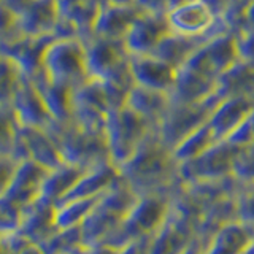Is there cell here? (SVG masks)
<instances>
[{
  "instance_id": "cell-25",
  "label": "cell",
  "mask_w": 254,
  "mask_h": 254,
  "mask_svg": "<svg viewBox=\"0 0 254 254\" xmlns=\"http://www.w3.org/2000/svg\"><path fill=\"white\" fill-rule=\"evenodd\" d=\"M38 89L45 105L50 111L56 124H67L71 121V108H73V87L56 83L46 78L43 73L30 79Z\"/></svg>"
},
{
  "instance_id": "cell-32",
  "label": "cell",
  "mask_w": 254,
  "mask_h": 254,
  "mask_svg": "<svg viewBox=\"0 0 254 254\" xmlns=\"http://www.w3.org/2000/svg\"><path fill=\"white\" fill-rule=\"evenodd\" d=\"M43 254H78L84 245L81 227L56 229L38 245Z\"/></svg>"
},
{
  "instance_id": "cell-33",
  "label": "cell",
  "mask_w": 254,
  "mask_h": 254,
  "mask_svg": "<svg viewBox=\"0 0 254 254\" xmlns=\"http://www.w3.org/2000/svg\"><path fill=\"white\" fill-rule=\"evenodd\" d=\"M22 78L18 67L0 56V107L11 105Z\"/></svg>"
},
{
  "instance_id": "cell-35",
  "label": "cell",
  "mask_w": 254,
  "mask_h": 254,
  "mask_svg": "<svg viewBox=\"0 0 254 254\" xmlns=\"http://www.w3.org/2000/svg\"><path fill=\"white\" fill-rule=\"evenodd\" d=\"M22 218V208L11 202L10 198L0 197V238L6 237L19 229Z\"/></svg>"
},
{
  "instance_id": "cell-18",
  "label": "cell",
  "mask_w": 254,
  "mask_h": 254,
  "mask_svg": "<svg viewBox=\"0 0 254 254\" xmlns=\"http://www.w3.org/2000/svg\"><path fill=\"white\" fill-rule=\"evenodd\" d=\"M143 10L137 5H110L102 3L97 13V18L92 26V35L110 38V40H124L127 32L132 27L135 19L138 18Z\"/></svg>"
},
{
  "instance_id": "cell-12",
  "label": "cell",
  "mask_w": 254,
  "mask_h": 254,
  "mask_svg": "<svg viewBox=\"0 0 254 254\" xmlns=\"http://www.w3.org/2000/svg\"><path fill=\"white\" fill-rule=\"evenodd\" d=\"M172 32L167 13L141 11L124 37V46L129 56L153 54L157 45Z\"/></svg>"
},
{
  "instance_id": "cell-48",
  "label": "cell",
  "mask_w": 254,
  "mask_h": 254,
  "mask_svg": "<svg viewBox=\"0 0 254 254\" xmlns=\"http://www.w3.org/2000/svg\"><path fill=\"white\" fill-rule=\"evenodd\" d=\"M242 254H254V242L248 246V248H246Z\"/></svg>"
},
{
  "instance_id": "cell-42",
  "label": "cell",
  "mask_w": 254,
  "mask_h": 254,
  "mask_svg": "<svg viewBox=\"0 0 254 254\" xmlns=\"http://www.w3.org/2000/svg\"><path fill=\"white\" fill-rule=\"evenodd\" d=\"M148 240H140V242H133V243L126 245L124 248H121V254H146L148 253Z\"/></svg>"
},
{
  "instance_id": "cell-36",
  "label": "cell",
  "mask_w": 254,
  "mask_h": 254,
  "mask_svg": "<svg viewBox=\"0 0 254 254\" xmlns=\"http://www.w3.org/2000/svg\"><path fill=\"white\" fill-rule=\"evenodd\" d=\"M237 219L254 227V183L243 185L235 195Z\"/></svg>"
},
{
  "instance_id": "cell-41",
  "label": "cell",
  "mask_w": 254,
  "mask_h": 254,
  "mask_svg": "<svg viewBox=\"0 0 254 254\" xmlns=\"http://www.w3.org/2000/svg\"><path fill=\"white\" fill-rule=\"evenodd\" d=\"M78 254H121V250L115 248V246L108 243H95L83 246Z\"/></svg>"
},
{
  "instance_id": "cell-14",
  "label": "cell",
  "mask_w": 254,
  "mask_h": 254,
  "mask_svg": "<svg viewBox=\"0 0 254 254\" xmlns=\"http://www.w3.org/2000/svg\"><path fill=\"white\" fill-rule=\"evenodd\" d=\"M53 38L18 35L0 45V56L13 62L24 78L32 79L42 73L43 54Z\"/></svg>"
},
{
  "instance_id": "cell-29",
  "label": "cell",
  "mask_w": 254,
  "mask_h": 254,
  "mask_svg": "<svg viewBox=\"0 0 254 254\" xmlns=\"http://www.w3.org/2000/svg\"><path fill=\"white\" fill-rule=\"evenodd\" d=\"M216 95L219 99L248 97L254 99V67L238 61L218 78Z\"/></svg>"
},
{
  "instance_id": "cell-15",
  "label": "cell",
  "mask_w": 254,
  "mask_h": 254,
  "mask_svg": "<svg viewBox=\"0 0 254 254\" xmlns=\"http://www.w3.org/2000/svg\"><path fill=\"white\" fill-rule=\"evenodd\" d=\"M129 68L135 86L170 94L177 79V68L153 54L129 56Z\"/></svg>"
},
{
  "instance_id": "cell-7",
  "label": "cell",
  "mask_w": 254,
  "mask_h": 254,
  "mask_svg": "<svg viewBox=\"0 0 254 254\" xmlns=\"http://www.w3.org/2000/svg\"><path fill=\"white\" fill-rule=\"evenodd\" d=\"M218 102V95L198 103H177L172 100L169 111L156 127V135L173 151L188 135L208 123Z\"/></svg>"
},
{
  "instance_id": "cell-45",
  "label": "cell",
  "mask_w": 254,
  "mask_h": 254,
  "mask_svg": "<svg viewBox=\"0 0 254 254\" xmlns=\"http://www.w3.org/2000/svg\"><path fill=\"white\" fill-rule=\"evenodd\" d=\"M202 250H203V242L202 240H197L194 245H190L189 248L183 253V254H202Z\"/></svg>"
},
{
  "instance_id": "cell-30",
  "label": "cell",
  "mask_w": 254,
  "mask_h": 254,
  "mask_svg": "<svg viewBox=\"0 0 254 254\" xmlns=\"http://www.w3.org/2000/svg\"><path fill=\"white\" fill-rule=\"evenodd\" d=\"M221 141L214 132L211 130V127L206 123L205 126H202L200 129H197L195 132H192L190 135L183 140L178 146H175L173 149V156L178 161V164H185L192 161V159L198 157L200 154H203L206 149H210L214 143Z\"/></svg>"
},
{
  "instance_id": "cell-8",
  "label": "cell",
  "mask_w": 254,
  "mask_h": 254,
  "mask_svg": "<svg viewBox=\"0 0 254 254\" xmlns=\"http://www.w3.org/2000/svg\"><path fill=\"white\" fill-rule=\"evenodd\" d=\"M242 148L227 140H221L192 161L180 164V177L183 185H194L234 177L235 164Z\"/></svg>"
},
{
  "instance_id": "cell-10",
  "label": "cell",
  "mask_w": 254,
  "mask_h": 254,
  "mask_svg": "<svg viewBox=\"0 0 254 254\" xmlns=\"http://www.w3.org/2000/svg\"><path fill=\"white\" fill-rule=\"evenodd\" d=\"M172 32L189 37H211L229 30L227 24L218 19L202 0L167 11Z\"/></svg>"
},
{
  "instance_id": "cell-3",
  "label": "cell",
  "mask_w": 254,
  "mask_h": 254,
  "mask_svg": "<svg viewBox=\"0 0 254 254\" xmlns=\"http://www.w3.org/2000/svg\"><path fill=\"white\" fill-rule=\"evenodd\" d=\"M137 197L138 195L126 185L123 178L115 186H111L105 194H102L91 210L89 216L79 226L84 245L105 243L116 232Z\"/></svg>"
},
{
  "instance_id": "cell-17",
  "label": "cell",
  "mask_w": 254,
  "mask_h": 254,
  "mask_svg": "<svg viewBox=\"0 0 254 254\" xmlns=\"http://www.w3.org/2000/svg\"><path fill=\"white\" fill-rule=\"evenodd\" d=\"M254 108V99L227 97L219 99L208 119V126L219 140H227L238 127L248 121Z\"/></svg>"
},
{
  "instance_id": "cell-2",
  "label": "cell",
  "mask_w": 254,
  "mask_h": 254,
  "mask_svg": "<svg viewBox=\"0 0 254 254\" xmlns=\"http://www.w3.org/2000/svg\"><path fill=\"white\" fill-rule=\"evenodd\" d=\"M173 197L175 194L138 195L116 232L105 243L121 250L129 243L151 238L169 218Z\"/></svg>"
},
{
  "instance_id": "cell-20",
  "label": "cell",
  "mask_w": 254,
  "mask_h": 254,
  "mask_svg": "<svg viewBox=\"0 0 254 254\" xmlns=\"http://www.w3.org/2000/svg\"><path fill=\"white\" fill-rule=\"evenodd\" d=\"M59 22L56 0H32L18 18V32L26 37H54Z\"/></svg>"
},
{
  "instance_id": "cell-22",
  "label": "cell",
  "mask_w": 254,
  "mask_h": 254,
  "mask_svg": "<svg viewBox=\"0 0 254 254\" xmlns=\"http://www.w3.org/2000/svg\"><path fill=\"white\" fill-rule=\"evenodd\" d=\"M254 242V227L234 219L203 243L202 254H242Z\"/></svg>"
},
{
  "instance_id": "cell-13",
  "label": "cell",
  "mask_w": 254,
  "mask_h": 254,
  "mask_svg": "<svg viewBox=\"0 0 254 254\" xmlns=\"http://www.w3.org/2000/svg\"><path fill=\"white\" fill-rule=\"evenodd\" d=\"M86 67L89 79H103L129 59L123 40H110L91 35L83 40Z\"/></svg>"
},
{
  "instance_id": "cell-24",
  "label": "cell",
  "mask_w": 254,
  "mask_h": 254,
  "mask_svg": "<svg viewBox=\"0 0 254 254\" xmlns=\"http://www.w3.org/2000/svg\"><path fill=\"white\" fill-rule=\"evenodd\" d=\"M216 79L205 76L192 68L181 67L177 70V79L170 97L177 103H198L208 100L216 95Z\"/></svg>"
},
{
  "instance_id": "cell-1",
  "label": "cell",
  "mask_w": 254,
  "mask_h": 254,
  "mask_svg": "<svg viewBox=\"0 0 254 254\" xmlns=\"http://www.w3.org/2000/svg\"><path fill=\"white\" fill-rule=\"evenodd\" d=\"M118 169L123 181L137 195L177 194L183 186L180 164L173 151L159 140L156 130Z\"/></svg>"
},
{
  "instance_id": "cell-43",
  "label": "cell",
  "mask_w": 254,
  "mask_h": 254,
  "mask_svg": "<svg viewBox=\"0 0 254 254\" xmlns=\"http://www.w3.org/2000/svg\"><path fill=\"white\" fill-rule=\"evenodd\" d=\"M248 30H254V0L250 3L248 10H246V13L243 16L242 29H240V32H238V34H242V32H248Z\"/></svg>"
},
{
  "instance_id": "cell-16",
  "label": "cell",
  "mask_w": 254,
  "mask_h": 254,
  "mask_svg": "<svg viewBox=\"0 0 254 254\" xmlns=\"http://www.w3.org/2000/svg\"><path fill=\"white\" fill-rule=\"evenodd\" d=\"M11 108L19 126L22 127L48 129L54 123L38 89L27 78H22L13 97Z\"/></svg>"
},
{
  "instance_id": "cell-11",
  "label": "cell",
  "mask_w": 254,
  "mask_h": 254,
  "mask_svg": "<svg viewBox=\"0 0 254 254\" xmlns=\"http://www.w3.org/2000/svg\"><path fill=\"white\" fill-rule=\"evenodd\" d=\"M11 156L16 161H34L46 170H53L64 164L61 151L54 137L48 129L37 127H19Z\"/></svg>"
},
{
  "instance_id": "cell-6",
  "label": "cell",
  "mask_w": 254,
  "mask_h": 254,
  "mask_svg": "<svg viewBox=\"0 0 254 254\" xmlns=\"http://www.w3.org/2000/svg\"><path fill=\"white\" fill-rule=\"evenodd\" d=\"M42 73L56 83L75 87L89 79L86 67V51L81 38H53L48 43Z\"/></svg>"
},
{
  "instance_id": "cell-34",
  "label": "cell",
  "mask_w": 254,
  "mask_h": 254,
  "mask_svg": "<svg viewBox=\"0 0 254 254\" xmlns=\"http://www.w3.org/2000/svg\"><path fill=\"white\" fill-rule=\"evenodd\" d=\"M19 127L11 105L0 107V154H11Z\"/></svg>"
},
{
  "instance_id": "cell-50",
  "label": "cell",
  "mask_w": 254,
  "mask_h": 254,
  "mask_svg": "<svg viewBox=\"0 0 254 254\" xmlns=\"http://www.w3.org/2000/svg\"><path fill=\"white\" fill-rule=\"evenodd\" d=\"M0 254H8V253H6V250L3 248V245H2V242H0Z\"/></svg>"
},
{
  "instance_id": "cell-5",
  "label": "cell",
  "mask_w": 254,
  "mask_h": 254,
  "mask_svg": "<svg viewBox=\"0 0 254 254\" xmlns=\"http://www.w3.org/2000/svg\"><path fill=\"white\" fill-rule=\"evenodd\" d=\"M48 130L58 143L64 162L87 169L99 162L110 161L103 132L83 129L71 121L67 124L53 123Z\"/></svg>"
},
{
  "instance_id": "cell-19",
  "label": "cell",
  "mask_w": 254,
  "mask_h": 254,
  "mask_svg": "<svg viewBox=\"0 0 254 254\" xmlns=\"http://www.w3.org/2000/svg\"><path fill=\"white\" fill-rule=\"evenodd\" d=\"M46 173L48 170L43 169L42 165L35 164L34 161H29V159L19 161L10 183V188L5 192V197H8L11 202L19 205L24 210L27 205L35 202L40 197Z\"/></svg>"
},
{
  "instance_id": "cell-23",
  "label": "cell",
  "mask_w": 254,
  "mask_h": 254,
  "mask_svg": "<svg viewBox=\"0 0 254 254\" xmlns=\"http://www.w3.org/2000/svg\"><path fill=\"white\" fill-rule=\"evenodd\" d=\"M56 227V206L42 198H37L22 210V218L18 232L29 243L40 245L50 237Z\"/></svg>"
},
{
  "instance_id": "cell-26",
  "label": "cell",
  "mask_w": 254,
  "mask_h": 254,
  "mask_svg": "<svg viewBox=\"0 0 254 254\" xmlns=\"http://www.w3.org/2000/svg\"><path fill=\"white\" fill-rule=\"evenodd\" d=\"M172 105V97L170 94L154 91V89H146V87L135 86L130 89L129 95H127L126 107L135 111L138 116L154 126L161 123V119L165 116Z\"/></svg>"
},
{
  "instance_id": "cell-4",
  "label": "cell",
  "mask_w": 254,
  "mask_h": 254,
  "mask_svg": "<svg viewBox=\"0 0 254 254\" xmlns=\"http://www.w3.org/2000/svg\"><path fill=\"white\" fill-rule=\"evenodd\" d=\"M154 130V126L126 105L110 110L103 126L108 159L116 167L123 165Z\"/></svg>"
},
{
  "instance_id": "cell-44",
  "label": "cell",
  "mask_w": 254,
  "mask_h": 254,
  "mask_svg": "<svg viewBox=\"0 0 254 254\" xmlns=\"http://www.w3.org/2000/svg\"><path fill=\"white\" fill-rule=\"evenodd\" d=\"M14 254H43L42 248H40L38 245H27V246H24L22 250H19L18 253H14Z\"/></svg>"
},
{
  "instance_id": "cell-46",
  "label": "cell",
  "mask_w": 254,
  "mask_h": 254,
  "mask_svg": "<svg viewBox=\"0 0 254 254\" xmlns=\"http://www.w3.org/2000/svg\"><path fill=\"white\" fill-rule=\"evenodd\" d=\"M190 2H195V0H167V11L173 10V8L183 6V5H188Z\"/></svg>"
},
{
  "instance_id": "cell-38",
  "label": "cell",
  "mask_w": 254,
  "mask_h": 254,
  "mask_svg": "<svg viewBox=\"0 0 254 254\" xmlns=\"http://www.w3.org/2000/svg\"><path fill=\"white\" fill-rule=\"evenodd\" d=\"M18 35V16L13 14L0 2V45Z\"/></svg>"
},
{
  "instance_id": "cell-47",
  "label": "cell",
  "mask_w": 254,
  "mask_h": 254,
  "mask_svg": "<svg viewBox=\"0 0 254 254\" xmlns=\"http://www.w3.org/2000/svg\"><path fill=\"white\" fill-rule=\"evenodd\" d=\"M102 3H110V5H132V3H137V0H102Z\"/></svg>"
},
{
  "instance_id": "cell-31",
  "label": "cell",
  "mask_w": 254,
  "mask_h": 254,
  "mask_svg": "<svg viewBox=\"0 0 254 254\" xmlns=\"http://www.w3.org/2000/svg\"><path fill=\"white\" fill-rule=\"evenodd\" d=\"M97 198H67L56 205V227H79L89 216Z\"/></svg>"
},
{
  "instance_id": "cell-9",
  "label": "cell",
  "mask_w": 254,
  "mask_h": 254,
  "mask_svg": "<svg viewBox=\"0 0 254 254\" xmlns=\"http://www.w3.org/2000/svg\"><path fill=\"white\" fill-rule=\"evenodd\" d=\"M237 62V35L227 30L206 40L183 67H189L218 81V78Z\"/></svg>"
},
{
  "instance_id": "cell-28",
  "label": "cell",
  "mask_w": 254,
  "mask_h": 254,
  "mask_svg": "<svg viewBox=\"0 0 254 254\" xmlns=\"http://www.w3.org/2000/svg\"><path fill=\"white\" fill-rule=\"evenodd\" d=\"M84 170L86 169H83V167L67 164V162L61 164L53 170H48L38 198H42V200L54 206L61 203L68 195L70 190L73 189L78 178L81 177V173Z\"/></svg>"
},
{
  "instance_id": "cell-37",
  "label": "cell",
  "mask_w": 254,
  "mask_h": 254,
  "mask_svg": "<svg viewBox=\"0 0 254 254\" xmlns=\"http://www.w3.org/2000/svg\"><path fill=\"white\" fill-rule=\"evenodd\" d=\"M234 177L242 183V185H251L254 183V145L242 151L238 156Z\"/></svg>"
},
{
  "instance_id": "cell-21",
  "label": "cell",
  "mask_w": 254,
  "mask_h": 254,
  "mask_svg": "<svg viewBox=\"0 0 254 254\" xmlns=\"http://www.w3.org/2000/svg\"><path fill=\"white\" fill-rule=\"evenodd\" d=\"M121 180L119 169L111 161H103L87 167L78 178L76 185L64 198H99L102 194Z\"/></svg>"
},
{
  "instance_id": "cell-40",
  "label": "cell",
  "mask_w": 254,
  "mask_h": 254,
  "mask_svg": "<svg viewBox=\"0 0 254 254\" xmlns=\"http://www.w3.org/2000/svg\"><path fill=\"white\" fill-rule=\"evenodd\" d=\"M18 162L19 161H16L11 154H0V197L5 195L8 188H10Z\"/></svg>"
},
{
  "instance_id": "cell-39",
  "label": "cell",
  "mask_w": 254,
  "mask_h": 254,
  "mask_svg": "<svg viewBox=\"0 0 254 254\" xmlns=\"http://www.w3.org/2000/svg\"><path fill=\"white\" fill-rule=\"evenodd\" d=\"M238 61L254 67V30L242 32L237 35Z\"/></svg>"
},
{
  "instance_id": "cell-27",
  "label": "cell",
  "mask_w": 254,
  "mask_h": 254,
  "mask_svg": "<svg viewBox=\"0 0 254 254\" xmlns=\"http://www.w3.org/2000/svg\"><path fill=\"white\" fill-rule=\"evenodd\" d=\"M211 37H189V35L177 34V32H170V34L157 45V48L153 51V56H156V58H159L161 61L167 62L169 65L178 70L185 65L190 59V56Z\"/></svg>"
},
{
  "instance_id": "cell-49",
  "label": "cell",
  "mask_w": 254,
  "mask_h": 254,
  "mask_svg": "<svg viewBox=\"0 0 254 254\" xmlns=\"http://www.w3.org/2000/svg\"><path fill=\"white\" fill-rule=\"evenodd\" d=\"M248 123H250V126L253 127V130H254V108H253L251 115H250V118H248Z\"/></svg>"
}]
</instances>
